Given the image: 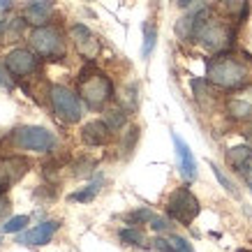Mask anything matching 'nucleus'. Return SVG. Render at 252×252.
Instances as JSON below:
<instances>
[{
	"instance_id": "f257e3e1",
	"label": "nucleus",
	"mask_w": 252,
	"mask_h": 252,
	"mask_svg": "<svg viewBox=\"0 0 252 252\" xmlns=\"http://www.w3.org/2000/svg\"><path fill=\"white\" fill-rule=\"evenodd\" d=\"M206 81L220 91H243L252 84V63L236 54H218L206 65Z\"/></svg>"
},
{
	"instance_id": "f03ea898",
	"label": "nucleus",
	"mask_w": 252,
	"mask_h": 252,
	"mask_svg": "<svg viewBox=\"0 0 252 252\" xmlns=\"http://www.w3.org/2000/svg\"><path fill=\"white\" fill-rule=\"evenodd\" d=\"M77 95L91 109H102L114 99V81L102 69L88 65L77 77Z\"/></svg>"
},
{
	"instance_id": "7ed1b4c3",
	"label": "nucleus",
	"mask_w": 252,
	"mask_h": 252,
	"mask_svg": "<svg viewBox=\"0 0 252 252\" xmlns=\"http://www.w3.org/2000/svg\"><path fill=\"white\" fill-rule=\"evenodd\" d=\"M194 42L204 46L211 54H224L229 51L231 42H234V28L227 19H218V16H208L206 21L199 26L197 35H194Z\"/></svg>"
},
{
	"instance_id": "20e7f679",
	"label": "nucleus",
	"mask_w": 252,
	"mask_h": 252,
	"mask_svg": "<svg viewBox=\"0 0 252 252\" xmlns=\"http://www.w3.org/2000/svg\"><path fill=\"white\" fill-rule=\"evenodd\" d=\"M31 49L44 61H63L67 49L65 37L56 26H39L31 32Z\"/></svg>"
},
{
	"instance_id": "39448f33",
	"label": "nucleus",
	"mask_w": 252,
	"mask_h": 252,
	"mask_svg": "<svg viewBox=\"0 0 252 252\" xmlns=\"http://www.w3.org/2000/svg\"><path fill=\"white\" fill-rule=\"evenodd\" d=\"M12 144L21 151H31V153H51L58 144L54 132L39 125H21L12 132Z\"/></svg>"
},
{
	"instance_id": "423d86ee",
	"label": "nucleus",
	"mask_w": 252,
	"mask_h": 252,
	"mask_svg": "<svg viewBox=\"0 0 252 252\" xmlns=\"http://www.w3.org/2000/svg\"><path fill=\"white\" fill-rule=\"evenodd\" d=\"M49 102H51L54 114L58 116L63 123H67V125L79 123L81 116H84L81 97H79L74 91L65 88V86H58V84L51 86V88H49Z\"/></svg>"
},
{
	"instance_id": "0eeeda50",
	"label": "nucleus",
	"mask_w": 252,
	"mask_h": 252,
	"mask_svg": "<svg viewBox=\"0 0 252 252\" xmlns=\"http://www.w3.org/2000/svg\"><path fill=\"white\" fill-rule=\"evenodd\" d=\"M201 206H199V199L192 194L190 188H176L167 199V218L176 220L181 224H190L194 218L199 215Z\"/></svg>"
},
{
	"instance_id": "6e6552de",
	"label": "nucleus",
	"mask_w": 252,
	"mask_h": 252,
	"mask_svg": "<svg viewBox=\"0 0 252 252\" xmlns=\"http://www.w3.org/2000/svg\"><path fill=\"white\" fill-rule=\"evenodd\" d=\"M69 39L77 46V54L81 58H86V61H95L99 56V51H102V44H99L97 35L88 26H84V23H74L69 28Z\"/></svg>"
},
{
	"instance_id": "1a4fd4ad",
	"label": "nucleus",
	"mask_w": 252,
	"mask_h": 252,
	"mask_svg": "<svg viewBox=\"0 0 252 252\" xmlns=\"http://www.w3.org/2000/svg\"><path fill=\"white\" fill-rule=\"evenodd\" d=\"M5 65H7V69L12 72L14 79H26L37 72L39 63H37V54L31 51V49H14V51L7 54Z\"/></svg>"
},
{
	"instance_id": "9d476101",
	"label": "nucleus",
	"mask_w": 252,
	"mask_h": 252,
	"mask_svg": "<svg viewBox=\"0 0 252 252\" xmlns=\"http://www.w3.org/2000/svg\"><path fill=\"white\" fill-rule=\"evenodd\" d=\"M28 167H31V162L26 158H16V155L0 158V194L7 192L14 183H19L28 174Z\"/></svg>"
},
{
	"instance_id": "9b49d317",
	"label": "nucleus",
	"mask_w": 252,
	"mask_h": 252,
	"mask_svg": "<svg viewBox=\"0 0 252 252\" xmlns=\"http://www.w3.org/2000/svg\"><path fill=\"white\" fill-rule=\"evenodd\" d=\"M208 16H211V9H208L206 5H197L192 12H188L181 21L176 23V35L183 39V42L194 39V35H197V31H199V26L206 21Z\"/></svg>"
},
{
	"instance_id": "f8f14e48",
	"label": "nucleus",
	"mask_w": 252,
	"mask_h": 252,
	"mask_svg": "<svg viewBox=\"0 0 252 252\" xmlns=\"http://www.w3.org/2000/svg\"><path fill=\"white\" fill-rule=\"evenodd\" d=\"M56 7L51 0H31L23 7V21L39 28V26H49V21L54 19Z\"/></svg>"
},
{
	"instance_id": "ddd939ff",
	"label": "nucleus",
	"mask_w": 252,
	"mask_h": 252,
	"mask_svg": "<svg viewBox=\"0 0 252 252\" xmlns=\"http://www.w3.org/2000/svg\"><path fill=\"white\" fill-rule=\"evenodd\" d=\"M58 227H61V222H56V220L42 222L37 227L28 229L26 234H19V241H16V243L19 245H46V243H51V238H54V234L58 231Z\"/></svg>"
},
{
	"instance_id": "4468645a",
	"label": "nucleus",
	"mask_w": 252,
	"mask_h": 252,
	"mask_svg": "<svg viewBox=\"0 0 252 252\" xmlns=\"http://www.w3.org/2000/svg\"><path fill=\"white\" fill-rule=\"evenodd\" d=\"M114 137V130L104 121H91L81 127V139L88 146H107Z\"/></svg>"
},
{
	"instance_id": "2eb2a0df",
	"label": "nucleus",
	"mask_w": 252,
	"mask_h": 252,
	"mask_svg": "<svg viewBox=\"0 0 252 252\" xmlns=\"http://www.w3.org/2000/svg\"><path fill=\"white\" fill-rule=\"evenodd\" d=\"M171 139H174V148H176V155H178L181 174H183V178H188V181H194V178H197V160H194V155H192L190 146L185 144L178 134H171Z\"/></svg>"
},
{
	"instance_id": "dca6fc26",
	"label": "nucleus",
	"mask_w": 252,
	"mask_h": 252,
	"mask_svg": "<svg viewBox=\"0 0 252 252\" xmlns=\"http://www.w3.org/2000/svg\"><path fill=\"white\" fill-rule=\"evenodd\" d=\"M227 116H229L231 121H238V123L252 121V102L243 97L227 99Z\"/></svg>"
},
{
	"instance_id": "f3484780",
	"label": "nucleus",
	"mask_w": 252,
	"mask_h": 252,
	"mask_svg": "<svg viewBox=\"0 0 252 252\" xmlns=\"http://www.w3.org/2000/svg\"><path fill=\"white\" fill-rule=\"evenodd\" d=\"M153 248L158 252H194L192 245L185 241V238L176 236V234H167V236H160L153 241Z\"/></svg>"
},
{
	"instance_id": "a211bd4d",
	"label": "nucleus",
	"mask_w": 252,
	"mask_h": 252,
	"mask_svg": "<svg viewBox=\"0 0 252 252\" xmlns=\"http://www.w3.org/2000/svg\"><path fill=\"white\" fill-rule=\"evenodd\" d=\"M227 162H229V167H234L236 171L243 174L252 162V146L248 144V146H234V148H229L227 151Z\"/></svg>"
},
{
	"instance_id": "6ab92c4d",
	"label": "nucleus",
	"mask_w": 252,
	"mask_h": 252,
	"mask_svg": "<svg viewBox=\"0 0 252 252\" xmlns=\"http://www.w3.org/2000/svg\"><path fill=\"white\" fill-rule=\"evenodd\" d=\"M99 188H102V178H99V181H95V183H91V185H86L84 190H79V192H74V194H69V201L88 204V201H93V199L97 197Z\"/></svg>"
},
{
	"instance_id": "aec40b11",
	"label": "nucleus",
	"mask_w": 252,
	"mask_h": 252,
	"mask_svg": "<svg viewBox=\"0 0 252 252\" xmlns=\"http://www.w3.org/2000/svg\"><path fill=\"white\" fill-rule=\"evenodd\" d=\"M118 238H121V243L125 245H144V234L137 229V227H125V229L118 231Z\"/></svg>"
},
{
	"instance_id": "412c9836",
	"label": "nucleus",
	"mask_w": 252,
	"mask_h": 252,
	"mask_svg": "<svg viewBox=\"0 0 252 252\" xmlns=\"http://www.w3.org/2000/svg\"><path fill=\"white\" fill-rule=\"evenodd\" d=\"M28 222H31L28 215H16V218H9L7 222H2V224H0V229H2V234H16V231L26 229V224H28Z\"/></svg>"
},
{
	"instance_id": "4be33fe9",
	"label": "nucleus",
	"mask_w": 252,
	"mask_h": 252,
	"mask_svg": "<svg viewBox=\"0 0 252 252\" xmlns=\"http://www.w3.org/2000/svg\"><path fill=\"white\" fill-rule=\"evenodd\" d=\"M155 39H158V28L151 26V23H146L144 26V49H141V56H144V58H148V56L153 54Z\"/></svg>"
},
{
	"instance_id": "5701e85b",
	"label": "nucleus",
	"mask_w": 252,
	"mask_h": 252,
	"mask_svg": "<svg viewBox=\"0 0 252 252\" xmlns=\"http://www.w3.org/2000/svg\"><path fill=\"white\" fill-rule=\"evenodd\" d=\"M211 169H213L215 178L220 181V185H222V188H224V190L229 192L231 197H238V190H236V185H234V181H231V178H227V176L222 174V169L218 167V164H213V162H211Z\"/></svg>"
},
{
	"instance_id": "b1692460",
	"label": "nucleus",
	"mask_w": 252,
	"mask_h": 252,
	"mask_svg": "<svg viewBox=\"0 0 252 252\" xmlns=\"http://www.w3.org/2000/svg\"><path fill=\"white\" fill-rule=\"evenodd\" d=\"M104 123H107L114 132H118L123 125H125V111H123V109H111L107 114V118H104Z\"/></svg>"
},
{
	"instance_id": "393cba45",
	"label": "nucleus",
	"mask_w": 252,
	"mask_h": 252,
	"mask_svg": "<svg viewBox=\"0 0 252 252\" xmlns=\"http://www.w3.org/2000/svg\"><path fill=\"white\" fill-rule=\"evenodd\" d=\"M155 218L153 211H148V208H141V211H134V213L127 215V220H130V224H151V220Z\"/></svg>"
},
{
	"instance_id": "a878e982",
	"label": "nucleus",
	"mask_w": 252,
	"mask_h": 252,
	"mask_svg": "<svg viewBox=\"0 0 252 252\" xmlns=\"http://www.w3.org/2000/svg\"><path fill=\"white\" fill-rule=\"evenodd\" d=\"M0 86H2V88H14V77H12V72H9L7 69V65H5V63L0 61Z\"/></svg>"
},
{
	"instance_id": "bb28decb",
	"label": "nucleus",
	"mask_w": 252,
	"mask_h": 252,
	"mask_svg": "<svg viewBox=\"0 0 252 252\" xmlns=\"http://www.w3.org/2000/svg\"><path fill=\"white\" fill-rule=\"evenodd\" d=\"M12 7H14V0H0V14L9 12Z\"/></svg>"
},
{
	"instance_id": "cd10ccee",
	"label": "nucleus",
	"mask_w": 252,
	"mask_h": 252,
	"mask_svg": "<svg viewBox=\"0 0 252 252\" xmlns=\"http://www.w3.org/2000/svg\"><path fill=\"white\" fill-rule=\"evenodd\" d=\"M243 181H245V185H248V188L252 190V167H248L243 171Z\"/></svg>"
},
{
	"instance_id": "c85d7f7f",
	"label": "nucleus",
	"mask_w": 252,
	"mask_h": 252,
	"mask_svg": "<svg viewBox=\"0 0 252 252\" xmlns=\"http://www.w3.org/2000/svg\"><path fill=\"white\" fill-rule=\"evenodd\" d=\"M7 211H9V204L7 201H0V220H2V215L7 213Z\"/></svg>"
},
{
	"instance_id": "c756f323",
	"label": "nucleus",
	"mask_w": 252,
	"mask_h": 252,
	"mask_svg": "<svg viewBox=\"0 0 252 252\" xmlns=\"http://www.w3.org/2000/svg\"><path fill=\"white\" fill-rule=\"evenodd\" d=\"M245 139H248V144L252 146V125H250V127H248V132H245Z\"/></svg>"
},
{
	"instance_id": "7c9ffc66",
	"label": "nucleus",
	"mask_w": 252,
	"mask_h": 252,
	"mask_svg": "<svg viewBox=\"0 0 252 252\" xmlns=\"http://www.w3.org/2000/svg\"><path fill=\"white\" fill-rule=\"evenodd\" d=\"M176 2H178V5H181V7H188V5H190L192 0H176Z\"/></svg>"
},
{
	"instance_id": "2f4dec72",
	"label": "nucleus",
	"mask_w": 252,
	"mask_h": 252,
	"mask_svg": "<svg viewBox=\"0 0 252 252\" xmlns=\"http://www.w3.org/2000/svg\"><path fill=\"white\" fill-rule=\"evenodd\" d=\"M0 32H5V23L0 21Z\"/></svg>"
},
{
	"instance_id": "473e14b6",
	"label": "nucleus",
	"mask_w": 252,
	"mask_h": 252,
	"mask_svg": "<svg viewBox=\"0 0 252 252\" xmlns=\"http://www.w3.org/2000/svg\"><path fill=\"white\" fill-rule=\"evenodd\" d=\"M238 252H252V250H245V248H241V250H238Z\"/></svg>"
},
{
	"instance_id": "72a5a7b5",
	"label": "nucleus",
	"mask_w": 252,
	"mask_h": 252,
	"mask_svg": "<svg viewBox=\"0 0 252 252\" xmlns=\"http://www.w3.org/2000/svg\"><path fill=\"white\" fill-rule=\"evenodd\" d=\"M0 243H2V238H0Z\"/></svg>"
}]
</instances>
